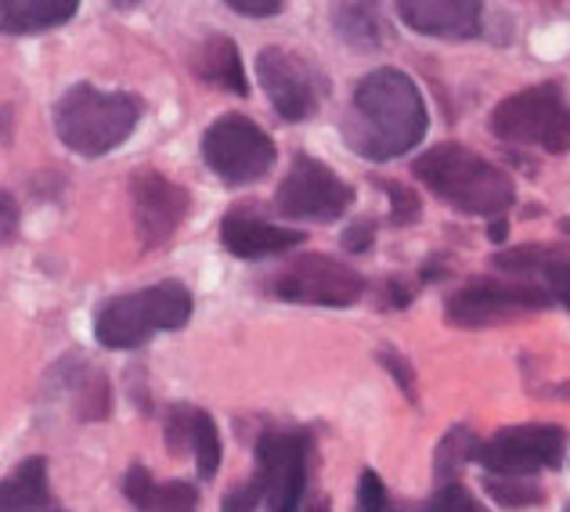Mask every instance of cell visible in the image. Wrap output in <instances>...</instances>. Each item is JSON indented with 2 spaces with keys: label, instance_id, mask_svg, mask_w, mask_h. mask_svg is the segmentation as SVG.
Returning <instances> with one entry per match:
<instances>
[{
  "label": "cell",
  "instance_id": "obj_17",
  "mask_svg": "<svg viewBox=\"0 0 570 512\" xmlns=\"http://www.w3.org/2000/svg\"><path fill=\"white\" fill-rule=\"evenodd\" d=\"M124 494L134 502V509L145 512H188L199 505V491L185 480H170V484H159V480L145 470V465H134L124 480Z\"/></svg>",
  "mask_w": 570,
  "mask_h": 512
},
{
  "label": "cell",
  "instance_id": "obj_12",
  "mask_svg": "<svg viewBox=\"0 0 570 512\" xmlns=\"http://www.w3.org/2000/svg\"><path fill=\"white\" fill-rule=\"evenodd\" d=\"M257 80L272 109L285 124L311 119L322 105V77L307 58L285 48H264L257 55Z\"/></svg>",
  "mask_w": 570,
  "mask_h": 512
},
{
  "label": "cell",
  "instance_id": "obj_6",
  "mask_svg": "<svg viewBox=\"0 0 570 512\" xmlns=\"http://www.w3.org/2000/svg\"><path fill=\"white\" fill-rule=\"evenodd\" d=\"M311 473V441L304 433H264L257 441V480L232 494H224V509H257L289 512L299 505Z\"/></svg>",
  "mask_w": 570,
  "mask_h": 512
},
{
  "label": "cell",
  "instance_id": "obj_28",
  "mask_svg": "<svg viewBox=\"0 0 570 512\" xmlns=\"http://www.w3.org/2000/svg\"><path fill=\"white\" fill-rule=\"evenodd\" d=\"M542 278H546L549 293H552V304H560V307L570 311V249H563L557 260L542 270Z\"/></svg>",
  "mask_w": 570,
  "mask_h": 512
},
{
  "label": "cell",
  "instance_id": "obj_27",
  "mask_svg": "<svg viewBox=\"0 0 570 512\" xmlns=\"http://www.w3.org/2000/svg\"><path fill=\"white\" fill-rule=\"evenodd\" d=\"M426 509H433V512H476L484 505H480L473 494L459 484V480H448V484H438V491L430 494Z\"/></svg>",
  "mask_w": 570,
  "mask_h": 512
},
{
  "label": "cell",
  "instance_id": "obj_35",
  "mask_svg": "<svg viewBox=\"0 0 570 512\" xmlns=\"http://www.w3.org/2000/svg\"><path fill=\"white\" fill-rule=\"evenodd\" d=\"M491 224H488V238L494 246H505V238H509V220H505V214H499V217H488Z\"/></svg>",
  "mask_w": 570,
  "mask_h": 512
},
{
  "label": "cell",
  "instance_id": "obj_8",
  "mask_svg": "<svg viewBox=\"0 0 570 512\" xmlns=\"http://www.w3.org/2000/svg\"><path fill=\"white\" fill-rule=\"evenodd\" d=\"M203 159L224 185L238 188V185H253V180L272 174L278 148L249 116L228 112L206 127Z\"/></svg>",
  "mask_w": 570,
  "mask_h": 512
},
{
  "label": "cell",
  "instance_id": "obj_11",
  "mask_svg": "<svg viewBox=\"0 0 570 512\" xmlns=\"http://www.w3.org/2000/svg\"><path fill=\"white\" fill-rule=\"evenodd\" d=\"M275 296L285 304H304V307H354L365 296V278L354 267L333 260L322 253H304L293 264H285L275 275Z\"/></svg>",
  "mask_w": 570,
  "mask_h": 512
},
{
  "label": "cell",
  "instance_id": "obj_18",
  "mask_svg": "<svg viewBox=\"0 0 570 512\" xmlns=\"http://www.w3.org/2000/svg\"><path fill=\"white\" fill-rule=\"evenodd\" d=\"M195 77L228 90V95H249L243 55H238L232 37H209L203 43L199 55H195Z\"/></svg>",
  "mask_w": 570,
  "mask_h": 512
},
{
  "label": "cell",
  "instance_id": "obj_34",
  "mask_svg": "<svg viewBox=\"0 0 570 512\" xmlns=\"http://www.w3.org/2000/svg\"><path fill=\"white\" fill-rule=\"evenodd\" d=\"M232 11L246 14V19H272L282 11V0H224Z\"/></svg>",
  "mask_w": 570,
  "mask_h": 512
},
{
  "label": "cell",
  "instance_id": "obj_1",
  "mask_svg": "<svg viewBox=\"0 0 570 512\" xmlns=\"http://www.w3.org/2000/svg\"><path fill=\"white\" fill-rule=\"evenodd\" d=\"M426 130L430 109L409 72L383 66L357 80L351 109L343 116V141L351 152L368 163H390L409 156Z\"/></svg>",
  "mask_w": 570,
  "mask_h": 512
},
{
  "label": "cell",
  "instance_id": "obj_29",
  "mask_svg": "<svg viewBox=\"0 0 570 512\" xmlns=\"http://www.w3.org/2000/svg\"><path fill=\"white\" fill-rule=\"evenodd\" d=\"M380 365L394 375V383L401 386V394L409 397L412 404L419 401V390H415V372L409 365V357H401L397 351H380Z\"/></svg>",
  "mask_w": 570,
  "mask_h": 512
},
{
  "label": "cell",
  "instance_id": "obj_31",
  "mask_svg": "<svg viewBox=\"0 0 570 512\" xmlns=\"http://www.w3.org/2000/svg\"><path fill=\"white\" fill-rule=\"evenodd\" d=\"M343 249L347 253H368L372 243H376V220H368V217H357L354 224H347L343 228Z\"/></svg>",
  "mask_w": 570,
  "mask_h": 512
},
{
  "label": "cell",
  "instance_id": "obj_33",
  "mask_svg": "<svg viewBox=\"0 0 570 512\" xmlns=\"http://www.w3.org/2000/svg\"><path fill=\"white\" fill-rule=\"evenodd\" d=\"M22 228V209L11 191H0V246H11Z\"/></svg>",
  "mask_w": 570,
  "mask_h": 512
},
{
  "label": "cell",
  "instance_id": "obj_20",
  "mask_svg": "<svg viewBox=\"0 0 570 512\" xmlns=\"http://www.w3.org/2000/svg\"><path fill=\"white\" fill-rule=\"evenodd\" d=\"M336 33L354 51H380L386 43V26L380 14V0H347L336 11Z\"/></svg>",
  "mask_w": 570,
  "mask_h": 512
},
{
  "label": "cell",
  "instance_id": "obj_7",
  "mask_svg": "<svg viewBox=\"0 0 570 512\" xmlns=\"http://www.w3.org/2000/svg\"><path fill=\"white\" fill-rule=\"evenodd\" d=\"M552 307V293L542 285L517 282V278H476L455 289L444 304L448 325L459 328H491L505 322L531 318Z\"/></svg>",
  "mask_w": 570,
  "mask_h": 512
},
{
  "label": "cell",
  "instance_id": "obj_19",
  "mask_svg": "<svg viewBox=\"0 0 570 512\" xmlns=\"http://www.w3.org/2000/svg\"><path fill=\"white\" fill-rule=\"evenodd\" d=\"M33 509H55L48 462L43 459H26L11 476L0 480V512H33Z\"/></svg>",
  "mask_w": 570,
  "mask_h": 512
},
{
  "label": "cell",
  "instance_id": "obj_32",
  "mask_svg": "<svg viewBox=\"0 0 570 512\" xmlns=\"http://www.w3.org/2000/svg\"><path fill=\"white\" fill-rule=\"evenodd\" d=\"M188 426H191V408H185V404L170 408V415H167V447L174 451V455H181V451L188 447Z\"/></svg>",
  "mask_w": 570,
  "mask_h": 512
},
{
  "label": "cell",
  "instance_id": "obj_23",
  "mask_svg": "<svg viewBox=\"0 0 570 512\" xmlns=\"http://www.w3.org/2000/svg\"><path fill=\"white\" fill-rule=\"evenodd\" d=\"M473 451H476V433L470 426H452L444 436L438 451H433V476L438 484H448V480H459L466 462H473Z\"/></svg>",
  "mask_w": 570,
  "mask_h": 512
},
{
  "label": "cell",
  "instance_id": "obj_25",
  "mask_svg": "<svg viewBox=\"0 0 570 512\" xmlns=\"http://www.w3.org/2000/svg\"><path fill=\"white\" fill-rule=\"evenodd\" d=\"M72 394H77V415L83 423H101L112 408V390L105 383V375L98 372L77 375V380H72Z\"/></svg>",
  "mask_w": 570,
  "mask_h": 512
},
{
  "label": "cell",
  "instance_id": "obj_30",
  "mask_svg": "<svg viewBox=\"0 0 570 512\" xmlns=\"http://www.w3.org/2000/svg\"><path fill=\"white\" fill-rule=\"evenodd\" d=\"M357 509H365V512L386 509V488L376 470H365L362 480H357Z\"/></svg>",
  "mask_w": 570,
  "mask_h": 512
},
{
  "label": "cell",
  "instance_id": "obj_24",
  "mask_svg": "<svg viewBox=\"0 0 570 512\" xmlns=\"http://www.w3.org/2000/svg\"><path fill=\"white\" fill-rule=\"evenodd\" d=\"M567 246H546V243H528V246H509L491 256V267L502 275H542V270L557 260Z\"/></svg>",
  "mask_w": 570,
  "mask_h": 512
},
{
  "label": "cell",
  "instance_id": "obj_9",
  "mask_svg": "<svg viewBox=\"0 0 570 512\" xmlns=\"http://www.w3.org/2000/svg\"><path fill=\"white\" fill-rule=\"evenodd\" d=\"M567 455V430L552 423H523L505 426L491 441H476L473 462L484 465V473H513L538 476L560 470Z\"/></svg>",
  "mask_w": 570,
  "mask_h": 512
},
{
  "label": "cell",
  "instance_id": "obj_21",
  "mask_svg": "<svg viewBox=\"0 0 570 512\" xmlns=\"http://www.w3.org/2000/svg\"><path fill=\"white\" fill-rule=\"evenodd\" d=\"M188 447H191L195 473H199V480H214L217 470H220L224 447H220V433H217V423H214V415H209V412H195L191 408Z\"/></svg>",
  "mask_w": 570,
  "mask_h": 512
},
{
  "label": "cell",
  "instance_id": "obj_3",
  "mask_svg": "<svg viewBox=\"0 0 570 512\" xmlns=\"http://www.w3.org/2000/svg\"><path fill=\"white\" fill-rule=\"evenodd\" d=\"M141 119V101L127 90H98L95 83L69 87L55 105V134L69 152L101 159L124 145Z\"/></svg>",
  "mask_w": 570,
  "mask_h": 512
},
{
  "label": "cell",
  "instance_id": "obj_15",
  "mask_svg": "<svg viewBox=\"0 0 570 512\" xmlns=\"http://www.w3.org/2000/svg\"><path fill=\"white\" fill-rule=\"evenodd\" d=\"M220 243L238 260H267V256H282L293 246H304L307 235L296 228H282V224L261 220L257 214L246 209H232L220 220Z\"/></svg>",
  "mask_w": 570,
  "mask_h": 512
},
{
  "label": "cell",
  "instance_id": "obj_13",
  "mask_svg": "<svg viewBox=\"0 0 570 512\" xmlns=\"http://www.w3.org/2000/svg\"><path fill=\"white\" fill-rule=\"evenodd\" d=\"M130 199H134V220H138V238L145 249L167 246L174 232L188 217V191L177 180L163 177L159 170H138L130 177Z\"/></svg>",
  "mask_w": 570,
  "mask_h": 512
},
{
  "label": "cell",
  "instance_id": "obj_36",
  "mask_svg": "<svg viewBox=\"0 0 570 512\" xmlns=\"http://www.w3.org/2000/svg\"><path fill=\"white\" fill-rule=\"evenodd\" d=\"M534 397H549V401H570V380L567 383H552V386H538Z\"/></svg>",
  "mask_w": 570,
  "mask_h": 512
},
{
  "label": "cell",
  "instance_id": "obj_26",
  "mask_svg": "<svg viewBox=\"0 0 570 512\" xmlns=\"http://www.w3.org/2000/svg\"><path fill=\"white\" fill-rule=\"evenodd\" d=\"M383 191L390 199V224L404 228V224L419 220V214H423V203H419L415 188H404L401 180H383Z\"/></svg>",
  "mask_w": 570,
  "mask_h": 512
},
{
  "label": "cell",
  "instance_id": "obj_2",
  "mask_svg": "<svg viewBox=\"0 0 570 512\" xmlns=\"http://www.w3.org/2000/svg\"><path fill=\"white\" fill-rule=\"evenodd\" d=\"M412 174L430 195L466 217H499L517 203V185L502 167H494L473 148L441 141L412 163Z\"/></svg>",
  "mask_w": 570,
  "mask_h": 512
},
{
  "label": "cell",
  "instance_id": "obj_10",
  "mask_svg": "<svg viewBox=\"0 0 570 512\" xmlns=\"http://www.w3.org/2000/svg\"><path fill=\"white\" fill-rule=\"evenodd\" d=\"M275 206L282 217L333 224L354 206V188L322 159L296 156L275 191Z\"/></svg>",
  "mask_w": 570,
  "mask_h": 512
},
{
  "label": "cell",
  "instance_id": "obj_4",
  "mask_svg": "<svg viewBox=\"0 0 570 512\" xmlns=\"http://www.w3.org/2000/svg\"><path fill=\"white\" fill-rule=\"evenodd\" d=\"M191 318V293L181 282H159L148 289L105 299L95 314V339L105 351H138L156 333L185 328Z\"/></svg>",
  "mask_w": 570,
  "mask_h": 512
},
{
  "label": "cell",
  "instance_id": "obj_16",
  "mask_svg": "<svg viewBox=\"0 0 570 512\" xmlns=\"http://www.w3.org/2000/svg\"><path fill=\"white\" fill-rule=\"evenodd\" d=\"M80 0H0V33L33 37L66 26L77 14Z\"/></svg>",
  "mask_w": 570,
  "mask_h": 512
},
{
  "label": "cell",
  "instance_id": "obj_5",
  "mask_svg": "<svg viewBox=\"0 0 570 512\" xmlns=\"http://www.w3.org/2000/svg\"><path fill=\"white\" fill-rule=\"evenodd\" d=\"M488 127L505 145L542 148L549 156L570 152V105L560 83H534L502 98L491 109Z\"/></svg>",
  "mask_w": 570,
  "mask_h": 512
},
{
  "label": "cell",
  "instance_id": "obj_22",
  "mask_svg": "<svg viewBox=\"0 0 570 512\" xmlns=\"http://www.w3.org/2000/svg\"><path fill=\"white\" fill-rule=\"evenodd\" d=\"M484 491L494 505L502 509H538L546 505V488L534 484V476H513V473H488Z\"/></svg>",
  "mask_w": 570,
  "mask_h": 512
},
{
  "label": "cell",
  "instance_id": "obj_37",
  "mask_svg": "<svg viewBox=\"0 0 570 512\" xmlns=\"http://www.w3.org/2000/svg\"><path fill=\"white\" fill-rule=\"evenodd\" d=\"M116 8H134V4H141V0H112Z\"/></svg>",
  "mask_w": 570,
  "mask_h": 512
},
{
  "label": "cell",
  "instance_id": "obj_14",
  "mask_svg": "<svg viewBox=\"0 0 570 512\" xmlns=\"http://www.w3.org/2000/svg\"><path fill=\"white\" fill-rule=\"evenodd\" d=\"M394 8L419 37L473 40L484 33V0H394Z\"/></svg>",
  "mask_w": 570,
  "mask_h": 512
},
{
  "label": "cell",
  "instance_id": "obj_38",
  "mask_svg": "<svg viewBox=\"0 0 570 512\" xmlns=\"http://www.w3.org/2000/svg\"><path fill=\"white\" fill-rule=\"evenodd\" d=\"M567 509H570V505H567Z\"/></svg>",
  "mask_w": 570,
  "mask_h": 512
}]
</instances>
